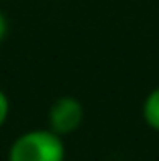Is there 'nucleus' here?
I'll use <instances>...</instances> for the list:
<instances>
[{"label":"nucleus","instance_id":"obj_1","mask_svg":"<svg viewBox=\"0 0 159 161\" xmlns=\"http://www.w3.org/2000/svg\"><path fill=\"white\" fill-rule=\"evenodd\" d=\"M8 161H65L63 137L51 129L27 130L8 147Z\"/></svg>","mask_w":159,"mask_h":161},{"label":"nucleus","instance_id":"obj_2","mask_svg":"<svg viewBox=\"0 0 159 161\" xmlns=\"http://www.w3.org/2000/svg\"><path fill=\"white\" fill-rule=\"evenodd\" d=\"M84 122V106L74 96H59L49 106L47 112V129L57 133L59 137L76 133Z\"/></svg>","mask_w":159,"mask_h":161},{"label":"nucleus","instance_id":"obj_3","mask_svg":"<svg viewBox=\"0 0 159 161\" xmlns=\"http://www.w3.org/2000/svg\"><path fill=\"white\" fill-rule=\"evenodd\" d=\"M143 120L151 130L159 133V86L153 88L143 100Z\"/></svg>","mask_w":159,"mask_h":161},{"label":"nucleus","instance_id":"obj_4","mask_svg":"<svg viewBox=\"0 0 159 161\" xmlns=\"http://www.w3.org/2000/svg\"><path fill=\"white\" fill-rule=\"evenodd\" d=\"M8 114H10V100L4 94V90H0V129L8 120Z\"/></svg>","mask_w":159,"mask_h":161},{"label":"nucleus","instance_id":"obj_5","mask_svg":"<svg viewBox=\"0 0 159 161\" xmlns=\"http://www.w3.org/2000/svg\"><path fill=\"white\" fill-rule=\"evenodd\" d=\"M6 33H8V20H6V16H4L2 12H0V43L4 41Z\"/></svg>","mask_w":159,"mask_h":161}]
</instances>
